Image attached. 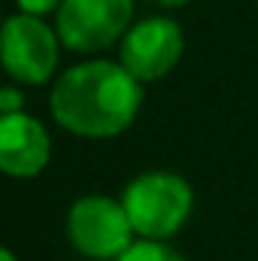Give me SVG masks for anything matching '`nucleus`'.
Listing matches in <instances>:
<instances>
[{
	"label": "nucleus",
	"instance_id": "1",
	"mask_svg": "<svg viewBox=\"0 0 258 261\" xmlns=\"http://www.w3.org/2000/svg\"><path fill=\"white\" fill-rule=\"evenodd\" d=\"M143 107V82L122 61H85L52 85L49 110L64 130L107 140L128 130Z\"/></svg>",
	"mask_w": 258,
	"mask_h": 261
},
{
	"label": "nucleus",
	"instance_id": "2",
	"mask_svg": "<svg viewBox=\"0 0 258 261\" xmlns=\"http://www.w3.org/2000/svg\"><path fill=\"white\" fill-rule=\"evenodd\" d=\"M134 231L149 240H167L183 231L194 206L192 186L170 170H146L122 192Z\"/></svg>",
	"mask_w": 258,
	"mask_h": 261
},
{
	"label": "nucleus",
	"instance_id": "3",
	"mask_svg": "<svg viewBox=\"0 0 258 261\" xmlns=\"http://www.w3.org/2000/svg\"><path fill=\"white\" fill-rule=\"evenodd\" d=\"M134 225L122 200L107 195H85L67 210L70 246L94 261H116L134 243Z\"/></svg>",
	"mask_w": 258,
	"mask_h": 261
},
{
	"label": "nucleus",
	"instance_id": "4",
	"mask_svg": "<svg viewBox=\"0 0 258 261\" xmlns=\"http://www.w3.org/2000/svg\"><path fill=\"white\" fill-rule=\"evenodd\" d=\"M58 31H52L40 15H9L0 34V55L6 73L21 85H46L58 67L61 49Z\"/></svg>",
	"mask_w": 258,
	"mask_h": 261
},
{
	"label": "nucleus",
	"instance_id": "5",
	"mask_svg": "<svg viewBox=\"0 0 258 261\" xmlns=\"http://www.w3.org/2000/svg\"><path fill=\"white\" fill-rule=\"evenodd\" d=\"M134 0H64L55 12V31L73 52H100L131 28Z\"/></svg>",
	"mask_w": 258,
	"mask_h": 261
},
{
	"label": "nucleus",
	"instance_id": "6",
	"mask_svg": "<svg viewBox=\"0 0 258 261\" xmlns=\"http://www.w3.org/2000/svg\"><path fill=\"white\" fill-rule=\"evenodd\" d=\"M183 28L173 18L152 15L128 28L119 46V61L128 67L140 82H155L164 79L183 58Z\"/></svg>",
	"mask_w": 258,
	"mask_h": 261
},
{
	"label": "nucleus",
	"instance_id": "7",
	"mask_svg": "<svg viewBox=\"0 0 258 261\" xmlns=\"http://www.w3.org/2000/svg\"><path fill=\"white\" fill-rule=\"evenodd\" d=\"M52 158V137L40 119L9 113L0 119V170L15 179H31L46 170Z\"/></svg>",
	"mask_w": 258,
	"mask_h": 261
},
{
	"label": "nucleus",
	"instance_id": "8",
	"mask_svg": "<svg viewBox=\"0 0 258 261\" xmlns=\"http://www.w3.org/2000/svg\"><path fill=\"white\" fill-rule=\"evenodd\" d=\"M116 261H186V258H183L173 246H167L164 240L140 237V240H134Z\"/></svg>",
	"mask_w": 258,
	"mask_h": 261
},
{
	"label": "nucleus",
	"instance_id": "9",
	"mask_svg": "<svg viewBox=\"0 0 258 261\" xmlns=\"http://www.w3.org/2000/svg\"><path fill=\"white\" fill-rule=\"evenodd\" d=\"M9 113H24V94L12 85L0 91V116H9Z\"/></svg>",
	"mask_w": 258,
	"mask_h": 261
},
{
	"label": "nucleus",
	"instance_id": "10",
	"mask_svg": "<svg viewBox=\"0 0 258 261\" xmlns=\"http://www.w3.org/2000/svg\"><path fill=\"white\" fill-rule=\"evenodd\" d=\"M18 3V9L21 12H28V15H49V12H58L61 9V3L64 0H15Z\"/></svg>",
	"mask_w": 258,
	"mask_h": 261
},
{
	"label": "nucleus",
	"instance_id": "11",
	"mask_svg": "<svg viewBox=\"0 0 258 261\" xmlns=\"http://www.w3.org/2000/svg\"><path fill=\"white\" fill-rule=\"evenodd\" d=\"M146 3H155V6H164V9H179V6H186L192 0H146Z\"/></svg>",
	"mask_w": 258,
	"mask_h": 261
},
{
	"label": "nucleus",
	"instance_id": "12",
	"mask_svg": "<svg viewBox=\"0 0 258 261\" xmlns=\"http://www.w3.org/2000/svg\"><path fill=\"white\" fill-rule=\"evenodd\" d=\"M0 261H18V258H15V255H12L9 249H3V252H0Z\"/></svg>",
	"mask_w": 258,
	"mask_h": 261
}]
</instances>
